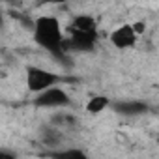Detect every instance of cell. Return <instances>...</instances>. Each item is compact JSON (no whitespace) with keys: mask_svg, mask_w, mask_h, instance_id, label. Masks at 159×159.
<instances>
[{"mask_svg":"<svg viewBox=\"0 0 159 159\" xmlns=\"http://www.w3.org/2000/svg\"><path fill=\"white\" fill-rule=\"evenodd\" d=\"M64 39L66 38H64L62 26H60V23H58L56 17L43 15V17L36 19V23H34V41L41 49H45L52 56L62 58L66 54V51H64Z\"/></svg>","mask_w":159,"mask_h":159,"instance_id":"1","label":"cell"},{"mask_svg":"<svg viewBox=\"0 0 159 159\" xmlns=\"http://www.w3.org/2000/svg\"><path fill=\"white\" fill-rule=\"evenodd\" d=\"M58 83H60V75L54 71L36 67V66L26 67V88L32 94H38V92H41L49 86H54Z\"/></svg>","mask_w":159,"mask_h":159,"instance_id":"2","label":"cell"},{"mask_svg":"<svg viewBox=\"0 0 159 159\" xmlns=\"http://www.w3.org/2000/svg\"><path fill=\"white\" fill-rule=\"evenodd\" d=\"M69 38L64 39V51L66 52H90L96 49L98 43V32H79L69 30Z\"/></svg>","mask_w":159,"mask_h":159,"instance_id":"3","label":"cell"},{"mask_svg":"<svg viewBox=\"0 0 159 159\" xmlns=\"http://www.w3.org/2000/svg\"><path fill=\"white\" fill-rule=\"evenodd\" d=\"M69 103H71L69 96L56 84L38 92L34 99V105L41 109H60V107H67Z\"/></svg>","mask_w":159,"mask_h":159,"instance_id":"4","label":"cell"},{"mask_svg":"<svg viewBox=\"0 0 159 159\" xmlns=\"http://www.w3.org/2000/svg\"><path fill=\"white\" fill-rule=\"evenodd\" d=\"M137 38H139V34L133 30V26L131 25H122V26H118V28H114L112 32H111V43L116 47V49H129V47H133L135 43H137Z\"/></svg>","mask_w":159,"mask_h":159,"instance_id":"5","label":"cell"},{"mask_svg":"<svg viewBox=\"0 0 159 159\" xmlns=\"http://www.w3.org/2000/svg\"><path fill=\"white\" fill-rule=\"evenodd\" d=\"M109 107H112V111L120 116H140V114L148 112V105L142 101H137V99H120Z\"/></svg>","mask_w":159,"mask_h":159,"instance_id":"6","label":"cell"},{"mask_svg":"<svg viewBox=\"0 0 159 159\" xmlns=\"http://www.w3.org/2000/svg\"><path fill=\"white\" fill-rule=\"evenodd\" d=\"M69 30H79V32H98L96 19L92 15H77L71 21Z\"/></svg>","mask_w":159,"mask_h":159,"instance_id":"7","label":"cell"},{"mask_svg":"<svg viewBox=\"0 0 159 159\" xmlns=\"http://www.w3.org/2000/svg\"><path fill=\"white\" fill-rule=\"evenodd\" d=\"M111 105V99L107 98V96H94V98H90L88 99V103H86V112H90V114H99V112H103L107 107Z\"/></svg>","mask_w":159,"mask_h":159,"instance_id":"8","label":"cell"},{"mask_svg":"<svg viewBox=\"0 0 159 159\" xmlns=\"http://www.w3.org/2000/svg\"><path fill=\"white\" fill-rule=\"evenodd\" d=\"M41 140L47 144V146H58L60 140H62V135L56 127H43L41 131Z\"/></svg>","mask_w":159,"mask_h":159,"instance_id":"9","label":"cell"},{"mask_svg":"<svg viewBox=\"0 0 159 159\" xmlns=\"http://www.w3.org/2000/svg\"><path fill=\"white\" fill-rule=\"evenodd\" d=\"M52 157H84L83 150H64V152H52Z\"/></svg>","mask_w":159,"mask_h":159,"instance_id":"10","label":"cell"},{"mask_svg":"<svg viewBox=\"0 0 159 159\" xmlns=\"http://www.w3.org/2000/svg\"><path fill=\"white\" fill-rule=\"evenodd\" d=\"M0 157L10 159V157H13V153H11V152H8V150H0Z\"/></svg>","mask_w":159,"mask_h":159,"instance_id":"11","label":"cell"},{"mask_svg":"<svg viewBox=\"0 0 159 159\" xmlns=\"http://www.w3.org/2000/svg\"><path fill=\"white\" fill-rule=\"evenodd\" d=\"M39 2H43V4H64L66 0H39Z\"/></svg>","mask_w":159,"mask_h":159,"instance_id":"12","label":"cell"},{"mask_svg":"<svg viewBox=\"0 0 159 159\" xmlns=\"http://www.w3.org/2000/svg\"><path fill=\"white\" fill-rule=\"evenodd\" d=\"M0 11H2V0H0ZM0 21H2V19H0Z\"/></svg>","mask_w":159,"mask_h":159,"instance_id":"13","label":"cell"}]
</instances>
